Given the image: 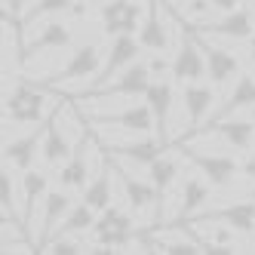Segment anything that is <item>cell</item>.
I'll list each match as a JSON object with an SVG mask.
<instances>
[{
    "instance_id": "6da1fadb",
    "label": "cell",
    "mask_w": 255,
    "mask_h": 255,
    "mask_svg": "<svg viewBox=\"0 0 255 255\" xmlns=\"http://www.w3.org/2000/svg\"><path fill=\"white\" fill-rule=\"evenodd\" d=\"M49 111V96H46V83H31L19 77L12 83V89H3V123L9 126H37L46 120Z\"/></svg>"
},
{
    "instance_id": "7a4b0ae2",
    "label": "cell",
    "mask_w": 255,
    "mask_h": 255,
    "mask_svg": "<svg viewBox=\"0 0 255 255\" xmlns=\"http://www.w3.org/2000/svg\"><path fill=\"white\" fill-rule=\"evenodd\" d=\"M111 166L117 172V181H120V188H123V200H126V206H129L132 212L144 215L148 222H160V215H163V197L157 194L154 188V181L151 178H141L129 169V163L126 160H117L111 157Z\"/></svg>"
},
{
    "instance_id": "3957f363",
    "label": "cell",
    "mask_w": 255,
    "mask_h": 255,
    "mask_svg": "<svg viewBox=\"0 0 255 255\" xmlns=\"http://www.w3.org/2000/svg\"><path fill=\"white\" fill-rule=\"evenodd\" d=\"M151 80H154V74H151L148 62H132L126 71H120L111 83L86 93L80 99V105H102V102H114V99H138V96L148 93Z\"/></svg>"
},
{
    "instance_id": "277c9868",
    "label": "cell",
    "mask_w": 255,
    "mask_h": 255,
    "mask_svg": "<svg viewBox=\"0 0 255 255\" xmlns=\"http://www.w3.org/2000/svg\"><path fill=\"white\" fill-rule=\"evenodd\" d=\"M135 234H138V228L132 222V209L129 206L120 209L117 203H111L108 209H102L99 218H96V225H93V243L105 246L108 252H111V249H126V246H132Z\"/></svg>"
},
{
    "instance_id": "5b68a950",
    "label": "cell",
    "mask_w": 255,
    "mask_h": 255,
    "mask_svg": "<svg viewBox=\"0 0 255 255\" xmlns=\"http://www.w3.org/2000/svg\"><path fill=\"white\" fill-rule=\"evenodd\" d=\"M102 46L96 40H86V43H77L74 52L68 56V62L56 71V74H49L43 77L40 83H46L49 89H56V86H65V83H77V80H93L99 74V68H102Z\"/></svg>"
},
{
    "instance_id": "8992f818",
    "label": "cell",
    "mask_w": 255,
    "mask_h": 255,
    "mask_svg": "<svg viewBox=\"0 0 255 255\" xmlns=\"http://www.w3.org/2000/svg\"><path fill=\"white\" fill-rule=\"evenodd\" d=\"M178 151L194 163L197 172L203 175L212 188H231V185H234V178L240 175V160L231 157V154H215V151L200 154L197 144H188V141H181V144H178Z\"/></svg>"
},
{
    "instance_id": "52a82bcc",
    "label": "cell",
    "mask_w": 255,
    "mask_h": 255,
    "mask_svg": "<svg viewBox=\"0 0 255 255\" xmlns=\"http://www.w3.org/2000/svg\"><path fill=\"white\" fill-rule=\"evenodd\" d=\"M93 117V126H108V129H120V132H135V135H148L154 129V111L148 102H132L123 105L120 111H86Z\"/></svg>"
},
{
    "instance_id": "ba28073f",
    "label": "cell",
    "mask_w": 255,
    "mask_h": 255,
    "mask_svg": "<svg viewBox=\"0 0 255 255\" xmlns=\"http://www.w3.org/2000/svg\"><path fill=\"white\" fill-rule=\"evenodd\" d=\"M141 49L144 46H141L138 37H132V34H117V37L111 40V46H108V52H105V62L99 68V74L89 80V93L99 89V86H105V83H111L120 71H126L132 62H138Z\"/></svg>"
},
{
    "instance_id": "9c48e42d",
    "label": "cell",
    "mask_w": 255,
    "mask_h": 255,
    "mask_svg": "<svg viewBox=\"0 0 255 255\" xmlns=\"http://www.w3.org/2000/svg\"><path fill=\"white\" fill-rule=\"evenodd\" d=\"M172 77L178 83H194L206 77V56L200 49L197 31H185L178 40V49L172 52Z\"/></svg>"
},
{
    "instance_id": "30bf717a",
    "label": "cell",
    "mask_w": 255,
    "mask_h": 255,
    "mask_svg": "<svg viewBox=\"0 0 255 255\" xmlns=\"http://www.w3.org/2000/svg\"><path fill=\"white\" fill-rule=\"evenodd\" d=\"M144 22L141 0H108L102 3V31L117 37V34H135Z\"/></svg>"
},
{
    "instance_id": "8fae6325",
    "label": "cell",
    "mask_w": 255,
    "mask_h": 255,
    "mask_svg": "<svg viewBox=\"0 0 255 255\" xmlns=\"http://www.w3.org/2000/svg\"><path fill=\"white\" fill-rule=\"evenodd\" d=\"M144 102L151 105V111H154V135L166 144L172 141V108H175V93H172V83L166 77H154L151 86H148V93H144Z\"/></svg>"
},
{
    "instance_id": "7c38bea8",
    "label": "cell",
    "mask_w": 255,
    "mask_h": 255,
    "mask_svg": "<svg viewBox=\"0 0 255 255\" xmlns=\"http://www.w3.org/2000/svg\"><path fill=\"white\" fill-rule=\"evenodd\" d=\"M191 218H200V222H222V225L234 228L237 234H243L246 240L255 237V200H237V203H231V206L197 212Z\"/></svg>"
},
{
    "instance_id": "4fadbf2b",
    "label": "cell",
    "mask_w": 255,
    "mask_h": 255,
    "mask_svg": "<svg viewBox=\"0 0 255 255\" xmlns=\"http://www.w3.org/2000/svg\"><path fill=\"white\" fill-rule=\"evenodd\" d=\"M252 25H255L252 6H237L231 12H222V19L200 25V31L212 34V37H222V40H249L252 37Z\"/></svg>"
},
{
    "instance_id": "5bb4252c",
    "label": "cell",
    "mask_w": 255,
    "mask_h": 255,
    "mask_svg": "<svg viewBox=\"0 0 255 255\" xmlns=\"http://www.w3.org/2000/svg\"><path fill=\"white\" fill-rule=\"evenodd\" d=\"M203 132L215 135L218 141H225L228 148L246 154L255 144V120L252 117H225L212 126H203Z\"/></svg>"
},
{
    "instance_id": "9a60e30c",
    "label": "cell",
    "mask_w": 255,
    "mask_h": 255,
    "mask_svg": "<svg viewBox=\"0 0 255 255\" xmlns=\"http://www.w3.org/2000/svg\"><path fill=\"white\" fill-rule=\"evenodd\" d=\"M89 151H93V135L77 141L74 154L68 157L65 166H59V185L65 191H83L93 178V166H89Z\"/></svg>"
},
{
    "instance_id": "2e32d148",
    "label": "cell",
    "mask_w": 255,
    "mask_h": 255,
    "mask_svg": "<svg viewBox=\"0 0 255 255\" xmlns=\"http://www.w3.org/2000/svg\"><path fill=\"white\" fill-rule=\"evenodd\" d=\"M197 37H200V34H197ZM200 49H203V56H206V77H209L212 86H225L228 80L240 77V59H237L231 49L212 46L203 37H200Z\"/></svg>"
},
{
    "instance_id": "e0dca14e",
    "label": "cell",
    "mask_w": 255,
    "mask_h": 255,
    "mask_svg": "<svg viewBox=\"0 0 255 255\" xmlns=\"http://www.w3.org/2000/svg\"><path fill=\"white\" fill-rule=\"evenodd\" d=\"M74 206V197H71V191L59 188V191H49L43 197V209L37 212V243L43 246L52 234H56V228L62 225V218L68 215V209Z\"/></svg>"
},
{
    "instance_id": "ac0fdd59",
    "label": "cell",
    "mask_w": 255,
    "mask_h": 255,
    "mask_svg": "<svg viewBox=\"0 0 255 255\" xmlns=\"http://www.w3.org/2000/svg\"><path fill=\"white\" fill-rule=\"evenodd\" d=\"M71 43H74V28H71L68 22L52 19V22H46V25L37 28V34L25 43V52H28V59H31V56H40V52L68 49Z\"/></svg>"
},
{
    "instance_id": "d6986e66",
    "label": "cell",
    "mask_w": 255,
    "mask_h": 255,
    "mask_svg": "<svg viewBox=\"0 0 255 255\" xmlns=\"http://www.w3.org/2000/svg\"><path fill=\"white\" fill-rule=\"evenodd\" d=\"M215 102V93L212 86H203L200 80L194 83H185V89H181V105H185V117H188V129L197 135L200 129H203V120L209 117V108Z\"/></svg>"
},
{
    "instance_id": "ffe728a7",
    "label": "cell",
    "mask_w": 255,
    "mask_h": 255,
    "mask_svg": "<svg viewBox=\"0 0 255 255\" xmlns=\"http://www.w3.org/2000/svg\"><path fill=\"white\" fill-rule=\"evenodd\" d=\"M40 144H43V129H31L19 138H9L3 141V163L12 166L15 172H25L34 166V157L40 154Z\"/></svg>"
},
{
    "instance_id": "44dd1931",
    "label": "cell",
    "mask_w": 255,
    "mask_h": 255,
    "mask_svg": "<svg viewBox=\"0 0 255 255\" xmlns=\"http://www.w3.org/2000/svg\"><path fill=\"white\" fill-rule=\"evenodd\" d=\"M252 105H255V74H240V77L234 80L231 96L206 117V126L225 120V117H231V114H237V111H249Z\"/></svg>"
},
{
    "instance_id": "7402d4cb",
    "label": "cell",
    "mask_w": 255,
    "mask_h": 255,
    "mask_svg": "<svg viewBox=\"0 0 255 255\" xmlns=\"http://www.w3.org/2000/svg\"><path fill=\"white\" fill-rule=\"evenodd\" d=\"M19 188H22V218H25V222H34L37 212H40L43 197L49 194V175L31 166V169L22 172Z\"/></svg>"
},
{
    "instance_id": "603a6c76",
    "label": "cell",
    "mask_w": 255,
    "mask_h": 255,
    "mask_svg": "<svg viewBox=\"0 0 255 255\" xmlns=\"http://www.w3.org/2000/svg\"><path fill=\"white\" fill-rule=\"evenodd\" d=\"M163 151H166V144H163L160 138H141V141H120V144H111L108 157H117V160L132 163V166H144V169H148Z\"/></svg>"
},
{
    "instance_id": "cb8c5ba5",
    "label": "cell",
    "mask_w": 255,
    "mask_h": 255,
    "mask_svg": "<svg viewBox=\"0 0 255 255\" xmlns=\"http://www.w3.org/2000/svg\"><path fill=\"white\" fill-rule=\"evenodd\" d=\"M15 19H19V15L3 12V77H15V71L28 59L25 43H22V28Z\"/></svg>"
},
{
    "instance_id": "d4e9b609",
    "label": "cell",
    "mask_w": 255,
    "mask_h": 255,
    "mask_svg": "<svg viewBox=\"0 0 255 255\" xmlns=\"http://www.w3.org/2000/svg\"><path fill=\"white\" fill-rule=\"evenodd\" d=\"M111 157H105V163H99V169L93 172V178H89V185L80 191V200L83 203H89L96 212L108 209L114 203V194H111Z\"/></svg>"
},
{
    "instance_id": "484cf974",
    "label": "cell",
    "mask_w": 255,
    "mask_h": 255,
    "mask_svg": "<svg viewBox=\"0 0 255 255\" xmlns=\"http://www.w3.org/2000/svg\"><path fill=\"white\" fill-rule=\"evenodd\" d=\"M212 185H209V181L206 178H185V185H181V203L175 206V212H178V218H181V222H185V218H191V215H197V212H203V206L209 203V191Z\"/></svg>"
},
{
    "instance_id": "4316f807",
    "label": "cell",
    "mask_w": 255,
    "mask_h": 255,
    "mask_svg": "<svg viewBox=\"0 0 255 255\" xmlns=\"http://www.w3.org/2000/svg\"><path fill=\"white\" fill-rule=\"evenodd\" d=\"M148 178L154 181L157 194L166 200V197L172 194V188H175V181H178V160L163 151V154L151 163V166H148Z\"/></svg>"
},
{
    "instance_id": "83f0119b",
    "label": "cell",
    "mask_w": 255,
    "mask_h": 255,
    "mask_svg": "<svg viewBox=\"0 0 255 255\" xmlns=\"http://www.w3.org/2000/svg\"><path fill=\"white\" fill-rule=\"evenodd\" d=\"M96 218H99V212L89 206V203H74L68 209V215L62 218V225L56 228V234H86V231H93V225H96Z\"/></svg>"
},
{
    "instance_id": "f1b7e54d",
    "label": "cell",
    "mask_w": 255,
    "mask_h": 255,
    "mask_svg": "<svg viewBox=\"0 0 255 255\" xmlns=\"http://www.w3.org/2000/svg\"><path fill=\"white\" fill-rule=\"evenodd\" d=\"M71 6H74V0H34L31 6L22 9V25H31L37 19H56V15L62 12H71Z\"/></svg>"
},
{
    "instance_id": "f546056e",
    "label": "cell",
    "mask_w": 255,
    "mask_h": 255,
    "mask_svg": "<svg viewBox=\"0 0 255 255\" xmlns=\"http://www.w3.org/2000/svg\"><path fill=\"white\" fill-rule=\"evenodd\" d=\"M172 9L181 15V19H188V22H194V25L212 22V12H218L209 0H172Z\"/></svg>"
},
{
    "instance_id": "4dcf8cb0",
    "label": "cell",
    "mask_w": 255,
    "mask_h": 255,
    "mask_svg": "<svg viewBox=\"0 0 255 255\" xmlns=\"http://www.w3.org/2000/svg\"><path fill=\"white\" fill-rule=\"evenodd\" d=\"M240 175H246L249 181H255V151L246 154V160L240 163Z\"/></svg>"
},
{
    "instance_id": "1f68e13d",
    "label": "cell",
    "mask_w": 255,
    "mask_h": 255,
    "mask_svg": "<svg viewBox=\"0 0 255 255\" xmlns=\"http://www.w3.org/2000/svg\"><path fill=\"white\" fill-rule=\"evenodd\" d=\"M209 3H212L218 12H231V9H237V6H243V0H209Z\"/></svg>"
},
{
    "instance_id": "d6a6232c",
    "label": "cell",
    "mask_w": 255,
    "mask_h": 255,
    "mask_svg": "<svg viewBox=\"0 0 255 255\" xmlns=\"http://www.w3.org/2000/svg\"><path fill=\"white\" fill-rule=\"evenodd\" d=\"M246 59H249V62L255 65V34H252V37L246 40Z\"/></svg>"
},
{
    "instance_id": "836d02e7",
    "label": "cell",
    "mask_w": 255,
    "mask_h": 255,
    "mask_svg": "<svg viewBox=\"0 0 255 255\" xmlns=\"http://www.w3.org/2000/svg\"><path fill=\"white\" fill-rule=\"evenodd\" d=\"M22 9H25V0H19V15H22Z\"/></svg>"
},
{
    "instance_id": "e575fe53",
    "label": "cell",
    "mask_w": 255,
    "mask_h": 255,
    "mask_svg": "<svg viewBox=\"0 0 255 255\" xmlns=\"http://www.w3.org/2000/svg\"><path fill=\"white\" fill-rule=\"evenodd\" d=\"M252 15H255V0H252Z\"/></svg>"
},
{
    "instance_id": "d590c367",
    "label": "cell",
    "mask_w": 255,
    "mask_h": 255,
    "mask_svg": "<svg viewBox=\"0 0 255 255\" xmlns=\"http://www.w3.org/2000/svg\"><path fill=\"white\" fill-rule=\"evenodd\" d=\"M252 252H255V246H252Z\"/></svg>"
}]
</instances>
